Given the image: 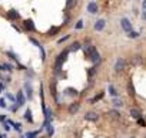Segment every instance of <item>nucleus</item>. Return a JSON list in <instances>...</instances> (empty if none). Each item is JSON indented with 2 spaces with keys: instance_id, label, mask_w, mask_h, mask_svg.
Here are the masks:
<instances>
[{
  "instance_id": "f257e3e1",
  "label": "nucleus",
  "mask_w": 146,
  "mask_h": 138,
  "mask_svg": "<svg viewBox=\"0 0 146 138\" xmlns=\"http://www.w3.org/2000/svg\"><path fill=\"white\" fill-rule=\"evenodd\" d=\"M67 53H69V50H64V52H62L59 56H57V59H56V71H60V68H62V65L66 62V58H67Z\"/></svg>"
},
{
  "instance_id": "f03ea898",
  "label": "nucleus",
  "mask_w": 146,
  "mask_h": 138,
  "mask_svg": "<svg viewBox=\"0 0 146 138\" xmlns=\"http://www.w3.org/2000/svg\"><path fill=\"white\" fill-rule=\"evenodd\" d=\"M120 26H122V29L125 30V32H132V23H130V20L129 19H126V17H123L122 20H120Z\"/></svg>"
},
{
  "instance_id": "7ed1b4c3",
  "label": "nucleus",
  "mask_w": 146,
  "mask_h": 138,
  "mask_svg": "<svg viewBox=\"0 0 146 138\" xmlns=\"http://www.w3.org/2000/svg\"><path fill=\"white\" fill-rule=\"evenodd\" d=\"M125 66H126L125 59L119 58V59L116 60V63H115V71H116V72H120V71H123V69H125Z\"/></svg>"
},
{
  "instance_id": "20e7f679",
  "label": "nucleus",
  "mask_w": 146,
  "mask_h": 138,
  "mask_svg": "<svg viewBox=\"0 0 146 138\" xmlns=\"http://www.w3.org/2000/svg\"><path fill=\"white\" fill-rule=\"evenodd\" d=\"M88 12H89L90 15H96V13L99 12V6H98V3H96V2H90V3L88 5Z\"/></svg>"
},
{
  "instance_id": "39448f33",
  "label": "nucleus",
  "mask_w": 146,
  "mask_h": 138,
  "mask_svg": "<svg viewBox=\"0 0 146 138\" xmlns=\"http://www.w3.org/2000/svg\"><path fill=\"white\" fill-rule=\"evenodd\" d=\"M98 50H96V48L93 46V45H88V46H85V55H86V58L89 59L93 53H96Z\"/></svg>"
},
{
  "instance_id": "423d86ee",
  "label": "nucleus",
  "mask_w": 146,
  "mask_h": 138,
  "mask_svg": "<svg viewBox=\"0 0 146 138\" xmlns=\"http://www.w3.org/2000/svg\"><path fill=\"white\" fill-rule=\"evenodd\" d=\"M105 26H106V22H105L103 19H100V20H98V22L95 23V30L100 32V30H103V29H105Z\"/></svg>"
},
{
  "instance_id": "0eeeda50",
  "label": "nucleus",
  "mask_w": 146,
  "mask_h": 138,
  "mask_svg": "<svg viewBox=\"0 0 146 138\" xmlns=\"http://www.w3.org/2000/svg\"><path fill=\"white\" fill-rule=\"evenodd\" d=\"M79 108H80L79 102H75V104H72V105L69 107V114H70V115H73V114H76V112L79 111Z\"/></svg>"
},
{
  "instance_id": "6e6552de",
  "label": "nucleus",
  "mask_w": 146,
  "mask_h": 138,
  "mask_svg": "<svg viewBox=\"0 0 146 138\" xmlns=\"http://www.w3.org/2000/svg\"><path fill=\"white\" fill-rule=\"evenodd\" d=\"M85 119H88V121H98L99 119V115L96 112H88L85 115Z\"/></svg>"
},
{
  "instance_id": "1a4fd4ad",
  "label": "nucleus",
  "mask_w": 146,
  "mask_h": 138,
  "mask_svg": "<svg viewBox=\"0 0 146 138\" xmlns=\"http://www.w3.org/2000/svg\"><path fill=\"white\" fill-rule=\"evenodd\" d=\"M7 17L12 19V20H16V19H19V13H17L15 9H12V10L7 12Z\"/></svg>"
},
{
  "instance_id": "9d476101",
  "label": "nucleus",
  "mask_w": 146,
  "mask_h": 138,
  "mask_svg": "<svg viewBox=\"0 0 146 138\" xmlns=\"http://www.w3.org/2000/svg\"><path fill=\"white\" fill-rule=\"evenodd\" d=\"M89 60H92L93 63H99V62H100V55H99V52L93 53V55L89 58Z\"/></svg>"
},
{
  "instance_id": "9b49d317",
  "label": "nucleus",
  "mask_w": 146,
  "mask_h": 138,
  "mask_svg": "<svg viewBox=\"0 0 146 138\" xmlns=\"http://www.w3.org/2000/svg\"><path fill=\"white\" fill-rule=\"evenodd\" d=\"M64 94L69 95V96H76V95H78V91L73 89V88H67V89L64 91Z\"/></svg>"
},
{
  "instance_id": "f8f14e48",
  "label": "nucleus",
  "mask_w": 146,
  "mask_h": 138,
  "mask_svg": "<svg viewBox=\"0 0 146 138\" xmlns=\"http://www.w3.org/2000/svg\"><path fill=\"white\" fill-rule=\"evenodd\" d=\"M25 27H26V29H29V30H35V25H33V22H32L30 19L25 20Z\"/></svg>"
},
{
  "instance_id": "ddd939ff",
  "label": "nucleus",
  "mask_w": 146,
  "mask_h": 138,
  "mask_svg": "<svg viewBox=\"0 0 146 138\" xmlns=\"http://www.w3.org/2000/svg\"><path fill=\"white\" fill-rule=\"evenodd\" d=\"M130 115H132L133 118H136V119L140 118V112H139V109H136V108H132V109H130Z\"/></svg>"
},
{
  "instance_id": "4468645a",
  "label": "nucleus",
  "mask_w": 146,
  "mask_h": 138,
  "mask_svg": "<svg viewBox=\"0 0 146 138\" xmlns=\"http://www.w3.org/2000/svg\"><path fill=\"white\" fill-rule=\"evenodd\" d=\"M17 102H19V105L22 107V105H25V102H26V99H25V96H23V94L22 92H19L17 94Z\"/></svg>"
},
{
  "instance_id": "2eb2a0df",
  "label": "nucleus",
  "mask_w": 146,
  "mask_h": 138,
  "mask_svg": "<svg viewBox=\"0 0 146 138\" xmlns=\"http://www.w3.org/2000/svg\"><path fill=\"white\" fill-rule=\"evenodd\" d=\"M79 49H80V43H79V42H75V43H72V46H70V50L76 52V50H79Z\"/></svg>"
},
{
  "instance_id": "dca6fc26",
  "label": "nucleus",
  "mask_w": 146,
  "mask_h": 138,
  "mask_svg": "<svg viewBox=\"0 0 146 138\" xmlns=\"http://www.w3.org/2000/svg\"><path fill=\"white\" fill-rule=\"evenodd\" d=\"M109 94L112 96H117V91H116V88L113 85H109Z\"/></svg>"
},
{
  "instance_id": "f3484780",
  "label": "nucleus",
  "mask_w": 146,
  "mask_h": 138,
  "mask_svg": "<svg viewBox=\"0 0 146 138\" xmlns=\"http://www.w3.org/2000/svg\"><path fill=\"white\" fill-rule=\"evenodd\" d=\"M25 118H26L29 122L33 121V118H32V111H30V109H26V112H25Z\"/></svg>"
},
{
  "instance_id": "a211bd4d",
  "label": "nucleus",
  "mask_w": 146,
  "mask_h": 138,
  "mask_svg": "<svg viewBox=\"0 0 146 138\" xmlns=\"http://www.w3.org/2000/svg\"><path fill=\"white\" fill-rule=\"evenodd\" d=\"M109 115H110L112 118H115V119H117V118L120 117V114H119L117 111H109Z\"/></svg>"
},
{
  "instance_id": "6ab92c4d",
  "label": "nucleus",
  "mask_w": 146,
  "mask_h": 138,
  "mask_svg": "<svg viewBox=\"0 0 146 138\" xmlns=\"http://www.w3.org/2000/svg\"><path fill=\"white\" fill-rule=\"evenodd\" d=\"M129 38H132V39H135V38H137L139 36V33L137 32H135V30H132V32H129V35H127Z\"/></svg>"
},
{
  "instance_id": "aec40b11",
  "label": "nucleus",
  "mask_w": 146,
  "mask_h": 138,
  "mask_svg": "<svg viewBox=\"0 0 146 138\" xmlns=\"http://www.w3.org/2000/svg\"><path fill=\"white\" fill-rule=\"evenodd\" d=\"M127 89H129V94H130V95H135V89H133V85H132V82H129V85H127Z\"/></svg>"
},
{
  "instance_id": "412c9836",
  "label": "nucleus",
  "mask_w": 146,
  "mask_h": 138,
  "mask_svg": "<svg viewBox=\"0 0 146 138\" xmlns=\"http://www.w3.org/2000/svg\"><path fill=\"white\" fill-rule=\"evenodd\" d=\"M113 105L119 108V107H122V105H123V102H122L120 99H113Z\"/></svg>"
},
{
  "instance_id": "4be33fe9",
  "label": "nucleus",
  "mask_w": 146,
  "mask_h": 138,
  "mask_svg": "<svg viewBox=\"0 0 146 138\" xmlns=\"http://www.w3.org/2000/svg\"><path fill=\"white\" fill-rule=\"evenodd\" d=\"M46 128H47V132H49V135H53V132H54V129H53V127H52V124H49V125H46Z\"/></svg>"
},
{
  "instance_id": "5701e85b",
  "label": "nucleus",
  "mask_w": 146,
  "mask_h": 138,
  "mask_svg": "<svg viewBox=\"0 0 146 138\" xmlns=\"http://www.w3.org/2000/svg\"><path fill=\"white\" fill-rule=\"evenodd\" d=\"M25 86H26V89H27V95H29V98H32V86H30L29 84H26Z\"/></svg>"
},
{
  "instance_id": "b1692460",
  "label": "nucleus",
  "mask_w": 146,
  "mask_h": 138,
  "mask_svg": "<svg viewBox=\"0 0 146 138\" xmlns=\"http://www.w3.org/2000/svg\"><path fill=\"white\" fill-rule=\"evenodd\" d=\"M3 69H6V71H12V65L10 63H5L3 65Z\"/></svg>"
},
{
  "instance_id": "393cba45",
  "label": "nucleus",
  "mask_w": 146,
  "mask_h": 138,
  "mask_svg": "<svg viewBox=\"0 0 146 138\" xmlns=\"http://www.w3.org/2000/svg\"><path fill=\"white\" fill-rule=\"evenodd\" d=\"M73 3H75V0H67V5H66L67 9H70V7L73 6Z\"/></svg>"
},
{
  "instance_id": "a878e982",
  "label": "nucleus",
  "mask_w": 146,
  "mask_h": 138,
  "mask_svg": "<svg viewBox=\"0 0 146 138\" xmlns=\"http://www.w3.org/2000/svg\"><path fill=\"white\" fill-rule=\"evenodd\" d=\"M0 108H6V102L3 98H0Z\"/></svg>"
},
{
  "instance_id": "bb28decb",
  "label": "nucleus",
  "mask_w": 146,
  "mask_h": 138,
  "mask_svg": "<svg viewBox=\"0 0 146 138\" xmlns=\"http://www.w3.org/2000/svg\"><path fill=\"white\" fill-rule=\"evenodd\" d=\"M82 27H83V22H82V20H79V22H78V25H76V29H82Z\"/></svg>"
},
{
  "instance_id": "cd10ccee",
  "label": "nucleus",
  "mask_w": 146,
  "mask_h": 138,
  "mask_svg": "<svg viewBox=\"0 0 146 138\" xmlns=\"http://www.w3.org/2000/svg\"><path fill=\"white\" fill-rule=\"evenodd\" d=\"M13 127H15L16 131H20V129H22V125H20V124H13Z\"/></svg>"
},
{
  "instance_id": "c85d7f7f",
  "label": "nucleus",
  "mask_w": 146,
  "mask_h": 138,
  "mask_svg": "<svg viewBox=\"0 0 146 138\" xmlns=\"http://www.w3.org/2000/svg\"><path fill=\"white\" fill-rule=\"evenodd\" d=\"M67 39H69V35H66L64 38H62V39H59V43H63V42H64V40H67Z\"/></svg>"
},
{
  "instance_id": "c756f323",
  "label": "nucleus",
  "mask_w": 146,
  "mask_h": 138,
  "mask_svg": "<svg viewBox=\"0 0 146 138\" xmlns=\"http://www.w3.org/2000/svg\"><path fill=\"white\" fill-rule=\"evenodd\" d=\"M137 124H139V125H142V127H145V125H146V124H145V121H143V119H140V118L137 119Z\"/></svg>"
},
{
  "instance_id": "7c9ffc66",
  "label": "nucleus",
  "mask_w": 146,
  "mask_h": 138,
  "mask_svg": "<svg viewBox=\"0 0 146 138\" xmlns=\"http://www.w3.org/2000/svg\"><path fill=\"white\" fill-rule=\"evenodd\" d=\"M3 128H5L6 131H9V129H10V127H9V124H7V122H3Z\"/></svg>"
},
{
  "instance_id": "2f4dec72",
  "label": "nucleus",
  "mask_w": 146,
  "mask_h": 138,
  "mask_svg": "<svg viewBox=\"0 0 146 138\" xmlns=\"http://www.w3.org/2000/svg\"><path fill=\"white\" fill-rule=\"evenodd\" d=\"M6 96H7V99H10V101H15V96H13V95H10V94H6Z\"/></svg>"
},
{
  "instance_id": "473e14b6",
  "label": "nucleus",
  "mask_w": 146,
  "mask_h": 138,
  "mask_svg": "<svg viewBox=\"0 0 146 138\" xmlns=\"http://www.w3.org/2000/svg\"><path fill=\"white\" fill-rule=\"evenodd\" d=\"M142 7H143V10H146V0H143V2H142Z\"/></svg>"
},
{
  "instance_id": "72a5a7b5",
  "label": "nucleus",
  "mask_w": 146,
  "mask_h": 138,
  "mask_svg": "<svg viewBox=\"0 0 146 138\" xmlns=\"http://www.w3.org/2000/svg\"><path fill=\"white\" fill-rule=\"evenodd\" d=\"M142 17H143V20H146V10L142 13Z\"/></svg>"
},
{
  "instance_id": "f704fd0d",
  "label": "nucleus",
  "mask_w": 146,
  "mask_h": 138,
  "mask_svg": "<svg viewBox=\"0 0 146 138\" xmlns=\"http://www.w3.org/2000/svg\"><path fill=\"white\" fill-rule=\"evenodd\" d=\"M3 88H5V86H3V84H0V92L3 91Z\"/></svg>"
},
{
  "instance_id": "c9c22d12",
  "label": "nucleus",
  "mask_w": 146,
  "mask_h": 138,
  "mask_svg": "<svg viewBox=\"0 0 146 138\" xmlns=\"http://www.w3.org/2000/svg\"><path fill=\"white\" fill-rule=\"evenodd\" d=\"M0 138H3V135H2V134H0Z\"/></svg>"
},
{
  "instance_id": "e433bc0d",
  "label": "nucleus",
  "mask_w": 146,
  "mask_h": 138,
  "mask_svg": "<svg viewBox=\"0 0 146 138\" xmlns=\"http://www.w3.org/2000/svg\"><path fill=\"white\" fill-rule=\"evenodd\" d=\"M130 138H135V137H130Z\"/></svg>"
}]
</instances>
